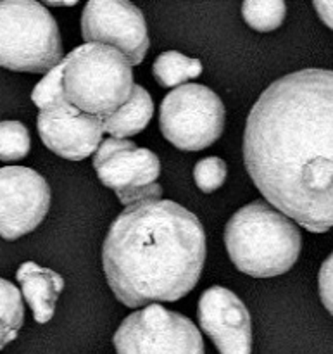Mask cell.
I'll use <instances>...</instances> for the list:
<instances>
[{
	"label": "cell",
	"instance_id": "1",
	"mask_svg": "<svg viewBox=\"0 0 333 354\" xmlns=\"http://www.w3.org/2000/svg\"><path fill=\"white\" fill-rule=\"evenodd\" d=\"M244 162L266 203L311 234L333 227V71L307 68L259 95Z\"/></svg>",
	"mask_w": 333,
	"mask_h": 354
},
{
	"label": "cell",
	"instance_id": "2",
	"mask_svg": "<svg viewBox=\"0 0 333 354\" xmlns=\"http://www.w3.org/2000/svg\"><path fill=\"white\" fill-rule=\"evenodd\" d=\"M206 230L192 211L173 201L124 207L102 245L107 283L121 304L175 303L200 279Z\"/></svg>",
	"mask_w": 333,
	"mask_h": 354
},
{
	"label": "cell",
	"instance_id": "3",
	"mask_svg": "<svg viewBox=\"0 0 333 354\" xmlns=\"http://www.w3.org/2000/svg\"><path fill=\"white\" fill-rule=\"evenodd\" d=\"M225 245L238 272L254 279H272L296 265L303 237L290 218L259 199L230 218Z\"/></svg>",
	"mask_w": 333,
	"mask_h": 354
},
{
	"label": "cell",
	"instance_id": "4",
	"mask_svg": "<svg viewBox=\"0 0 333 354\" xmlns=\"http://www.w3.org/2000/svg\"><path fill=\"white\" fill-rule=\"evenodd\" d=\"M64 62L66 95L82 113L106 120L126 104L133 92L131 64L114 47L79 45L66 55Z\"/></svg>",
	"mask_w": 333,
	"mask_h": 354
},
{
	"label": "cell",
	"instance_id": "5",
	"mask_svg": "<svg viewBox=\"0 0 333 354\" xmlns=\"http://www.w3.org/2000/svg\"><path fill=\"white\" fill-rule=\"evenodd\" d=\"M66 59L54 16L35 0L0 2V66L48 73Z\"/></svg>",
	"mask_w": 333,
	"mask_h": 354
},
{
	"label": "cell",
	"instance_id": "6",
	"mask_svg": "<svg viewBox=\"0 0 333 354\" xmlns=\"http://www.w3.org/2000/svg\"><path fill=\"white\" fill-rule=\"evenodd\" d=\"M159 127L175 147L187 152L202 151L223 133L225 106L207 86L185 83L164 97Z\"/></svg>",
	"mask_w": 333,
	"mask_h": 354
},
{
	"label": "cell",
	"instance_id": "7",
	"mask_svg": "<svg viewBox=\"0 0 333 354\" xmlns=\"http://www.w3.org/2000/svg\"><path fill=\"white\" fill-rule=\"evenodd\" d=\"M93 169L102 185L116 192L123 206L161 201L162 187L155 182L161 175V162L151 149L111 137L93 154Z\"/></svg>",
	"mask_w": 333,
	"mask_h": 354
},
{
	"label": "cell",
	"instance_id": "8",
	"mask_svg": "<svg viewBox=\"0 0 333 354\" xmlns=\"http://www.w3.org/2000/svg\"><path fill=\"white\" fill-rule=\"evenodd\" d=\"M113 341L117 354H204L196 324L161 304L124 318Z\"/></svg>",
	"mask_w": 333,
	"mask_h": 354
},
{
	"label": "cell",
	"instance_id": "9",
	"mask_svg": "<svg viewBox=\"0 0 333 354\" xmlns=\"http://www.w3.org/2000/svg\"><path fill=\"white\" fill-rule=\"evenodd\" d=\"M82 37L114 47L131 66L140 64L151 47L144 14L126 0H90L82 12Z\"/></svg>",
	"mask_w": 333,
	"mask_h": 354
},
{
	"label": "cell",
	"instance_id": "10",
	"mask_svg": "<svg viewBox=\"0 0 333 354\" xmlns=\"http://www.w3.org/2000/svg\"><path fill=\"white\" fill-rule=\"evenodd\" d=\"M50 187L31 168H0V237L16 241L33 232L47 216Z\"/></svg>",
	"mask_w": 333,
	"mask_h": 354
},
{
	"label": "cell",
	"instance_id": "11",
	"mask_svg": "<svg viewBox=\"0 0 333 354\" xmlns=\"http://www.w3.org/2000/svg\"><path fill=\"white\" fill-rule=\"evenodd\" d=\"M197 318L220 354L252 353L251 313L237 294L220 286L204 290Z\"/></svg>",
	"mask_w": 333,
	"mask_h": 354
},
{
	"label": "cell",
	"instance_id": "12",
	"mask_svg": "<svg viewBox=\"0 0 333 354\" xmlns=\"http://www.w3.org/2000/svg\"><path fill=\"white\" fill-rule=\"evenodd\" d=\"M38 133L48 151L69 161H83L102 144V118L76 113H44L37 120Z\"/></svg>",
	"mask_w": 333,
	"mask_h": 354
},
{
	"label": "cell",
	"instance_id": "13",
	"mask_svg": "<svg viewBox=\"0 0 333 354\" xmlns=\"http://www.w3.org/2000/svg\"><path fill=\"white\" fill-rule=\"evenodd\" d=\"M23 296L30 304L33 317L38 324L52 320L57 304L59 294L64 289V279L57 272L41 268L37 263L26 261L16 273Z\"/></svg>",
	"mask_w": 333,
	"mask_h": 354
},
{
	"label": "cell",
	"instance_id": "14",
	"mask_svg": "<svg viewBox=\"0 0 333 354\" xmlns=\"http://www.w3.org/2000/svg\"><path fill=\"white\" fill-rule=\"evenodd\" d=\"M152 116H154V100L151 93L144 86L135 85L128 102L123 104L116 113L102 120L104 131L114 138L133 137L147 128Z\"/></svg>",
	"mask_w": 333,
	"mask_h": 354
},
{
	"label": "cell",
	"instance_id": "15",
	"mask_svg": "<svg viewBox=\"0 0 333 354\" xmlns=\"http://www.w3.org/2000/svg\"><path fill=\"white\" fill-rule=\"evenodd\" d=\"M64 69L66 62L62 61L61 64L55 66L54 69L44 76L41 82L35 86L31 92V100L35 106L44 113H76L75 106L69 102L68 95L64 90Z\"/></svg>",
	"mask_w": 333,
	"mask_h": 354
},
{
	"label": "cell",
	"instance_id": "16",
	"mask_svg": "<svg viewBox=\"0 0 333 354\" xmlns=\"http://www.w3.org/2000/svg\"><path fill=\"white\" fill-rule=\"evenodd\" d=\"M152 73L161 86H182V83L202 75V62L199 59L187 57L176 50H168L158 55L152 66Z\"/></svg>",
	"mask_w": 333,
	"mask_h": 354
},
{
	"label": "cell",
	"instance_id": "17",
	"mask_svg": "<svg viewBox=\"0 0 333 354\" xmlns=\"http://www.w3.org/2000/svg\"><path fill=\"white\" fill-rule=\"evenodd\" d=\"M242 16L249 26L265 33L282 26L287 6L283 0H245L242 3Z\"/></svg>",
	"mask_w": 333,
	"mask_h": 354
},
{
	"label": "cell",
	"instance_id": "18",
	"mask_svg": "<svg viewBox=\"0 0 333 354\" xmlns=\"http://www.w3.org/2000/svg\"><path fill=\"white\" fill-rule=\"evenodd\" d=\"M30 147V131L21 121H0V161H19L26 158Z\"/></svg>",
	"mask_w": 333,
	"mask_h": 354
},
{
	"label": "cell",
	"instance_id": "19",
	"mask_svg": "<svg viewBox=\"0 0 333 354\" xmlns=\"http://www.w3.org/2000/svg\"><path fill=\"white\" fill-rule=\"evenodd\" d=\"M0 320L16 332L24 322L23 296L12 282L3 279H0Z\"/></svg>",
	"mask_w": 333,
	"mask_h": 354
},
{
	"label": "cell",
	"instance_id": "20",
	"mask_svg": "<svg viewBox=\"0 0 333 354\" xmlns=\"http://www.w3.org/2000/svg\"><path fill=\"white\" fill-rule=\"evenodd\" d=\"M193 180L204 194L214 192L227 180V162L221 158L200 159L193 168Z\"/></svg>",
	"mask_w": 333,
	"mask_h": 354
},
{
	"label": "cell",
	"instance_id": "21",
	"mask_svg": "<svg viewBox=\"0 0 333 354\" xmlns=\"http://www.w3.org/2000/svg\"><path fill=\"white\" fill-rule=\"evenodd\" d=\"M318 287H320L321 303L333 315V252L325 259L318 275Z\"/></svg>",
	"mask_w": 333,
	"mask_h": 354
},
{
	"label": "cell",
	"instance_id": "22",
	"mask_svg": "<svg viewBox=\"0 0 333 354\" xmlns=\"http://www.w3.org/2000/svg\"><path fill=\"white\" fill-rule=\"evenodd\" d=\"M313 6L314 9H316L320 19L323 21L330 30H333V2H321V0H316Z\"/></svg>",
	"mask_w": 333,
	"mask_h": 354
},
{
	"label": "cell",
	"instance_id": "23",
	"mask_svg": "<svg viewBox=\"0 0 333 354\" xmlns=\"http://www.w3.org/2000/svg\"><path fill=\"white\" fill-rule=\"evenodd\" d=\"M16 337H17V332L7 327V325L0 320V351H2L9 342H12Z\"/></svg>",
	"mask_w": 333,
	"mask_h": 354
},
{
	"label": "cell",
	"instance_id": "24",
	"mask_svg": "<svg viewBox=\"0 0 333 354\" xmlns=\"http://www.w3.org/2000/svg\"><path fill=\"white\" fill-rule=\"evenodd\" d=\"M45 6H52V7H66V6H76V0H71V2H45Z\"/></svg>",
	"mask_w": 333,
	"mask_h": 354
}]
</instances>
